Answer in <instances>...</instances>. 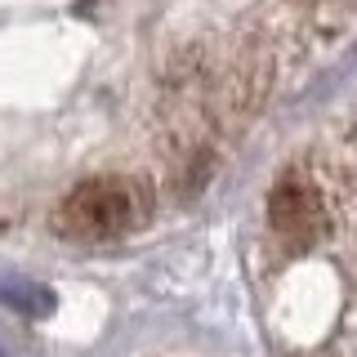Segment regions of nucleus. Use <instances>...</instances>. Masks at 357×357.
<instances>
[{
    "label": "nucleus",
    "mask_w": 357,
    "mask_h": 357,
    "mask_svg": "<svg viewBox=\"0 0 357 357\" xmlns=\"http://www.w3.org/2000/svg\"><path fill=\"white\" fill-rule=\"evenodd\" d=\"M0 357H5V344H0Z\"/></svg>",
    "instance_id": "obj_4"
},
{
    "label": "nucleus",
    "mask_w": 357,
    "mask_h": 357,
    "mask_svg": "<svg viewBox=\"0 0 357 357\" xmlns=\"http://www.w3.org/2000/svg\"><path fill=\"white\" fill-rule=\"evenodd\" d=\"M268 223H273L290 245H308L326 228V201H321V192L308 178L286 174L282 183L273 188V197H268Z\"/></svg>",
    "instance_id": "obj_2"
},
{
    "label": "nucleus",
    "mask_w": 357,
    "mask_h": 357,
    "mask_svg": "<svg viewBox=\"0 0 357 357\" xmlns=\"http://www.w3.org/2000/svg\"><path fill=\"white\" fill-rule=\"evenodd\" d=\"M0 299H5L9 308L18 312H31V317H40V312L54 308V295L36 282H18V277H9V282H0Z\"/></svg>",
    "instance_id": "obj_3"
},
{
    "label": "nucleus",
    "mask_w": 357,
    "mask_h": 357,
    "mask_svg": "<svg viewBox=\"0 0 357 357\" xmlns=\"http://www.w3.org/2000/svg\"><path fill=\"white\" fill-rule=\"evenodd\" d=\"M134 219H139V197L121 178H89V183L67 192L63 210H59L63 232L67 237H85V241L116 237Z\"/></svg>",
    "instance_id": "obj_1"
}]
</instances>
